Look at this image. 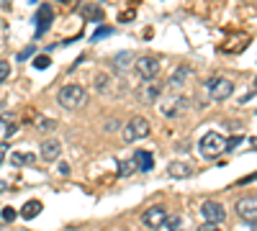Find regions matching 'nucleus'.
Returning <instances> with one entry per match:
<instances>
[{
  "mask_svg": "<svg viewBox=\"0 0 257 231\" xmlns=\"http://www.w3.org/2000/svg\"><path fill=\"white\" fill-rule=\"evenodd\" d=\"M52 21H54V11H52V6H39V11H36V16H34L36 36H44L47 29L52 26Z\"/></svg>",
  "mask_w": 257,
  "mask_h": 231,
  "instance_id": "obj_8",
  "label": "nucleus"
},
{
  "mask_svg": "<svg viewBox=\"0 0 257 231\" xmlns=\"http://www.w3.org/2000/svg\"><path fill=\"white\" fill-rule=\"evenodd\" d=\"M59 3H70V0H59Z\"/></svg>",
  "mask_w": 257,
  "mask_h": 231,
  "instance_id": "obj_32",
  "label": "nucleus"
},
{
  "mask_svg": "<svg viewBox=\"0 0 257 231\" xmlns=\"http://www.w3.org/2000/svg\"><path fill=\"white\" fill-rule=\"evenodd\" d=\"M198 152L206 157V159H216L226 152V136L216 134V131H208L206 136H201L198 141Z\"/></svg>",
  "mask_w": 257,
  "mask_h": 231,
  "instance_id": "obj_2",
  "label": "nucleus"
},
{
  "mask_svg": "<svg viewBox=\"0 0 257 231\" xmlns=\"http://www.w3.org/2000/svg\"><path fill=\"white\" fill-rule=\"evenodd\" d=\"M16 129H18V123H16L11 116H0V136L11 139V136L16 134Z\"/></svg>",
  "mask_w": 257,
  "mask_h": 231,
  "instance_id": "obj_16",
  "label": "nucleus"
},
{
  "mask_svg": "<svg viewBox=\"0 0 257 231\" xmlns=\"http://www.w3.org/2000/svg\"><path fill=\"white\" fill-rule=\"evenodd\" d=\"M62 154V144L57 139H44L41 141V159L44 162H57Z\"/></svg>",
  "mask_w": 257,
  "mask_h": 231,
  "instance_id": "obj_10",
  "label": "nucleus"
},
{
  "mask_svg": "<svg viewBox=\"0 0 257 231\" xmlns=\"http://www.w3.org/2000/svg\"><path fill=\"white\" fill-rule=\"evenodd\" d=\"M249 228H252V231H257V223H252V226H249Z\"/></svg>",
  "mask_w": 257,
  "mask_h": 231,
  "instance_id": "obj_31",
  "label": "nucleus"
},
{
  "mask_svg": "<svg viewBox=\"0 0 257 231\" xmlns=\"http://www.w3.org/2000/svg\"><path fill=\"white\" fill-rule=\"evenodd\" d=\"M41 208H44V205H41V200H29L24 208H21V216L31 221V218H36L41 213Z\"/></svg>",
  "mask_w": 257,
  "mask_h": 231,
  "instance_id": "obj_17",
  "label": "nucleus"
},
{
  "mask_svg": "<svg viewBox=\"0 0 257 231\" xmlns=\"http://www.w3.org/2000/svg\"><path fill=\"white\" fill-rule=\"evenodd\" d=\"M185 106H188L185 98H183V95H175L173 100H167L165 106H162V113H165L167 118H175V116H180V113L185 111Z\"/></svg>",
  "mask_w": 257,
  "mask_h": 231,
  "instance_id": "obj_11",
  "label": "nucleus"
},
{
  "mask_svg": "<svg viewBox=\"0 0 257 231\" xmlns=\"http://www.w3.org/2000/svg\"><path fill=\"white\" fill-rule=\"evenodd\" d=\"M85 18H93V21H100L103 18V11L98 6H88L85 8Z\"/></svg>",
  "mask_w": 257,
  "mask_h": 231,
  "instance_id": "obj_21",
  "label": "nucleus"
},
{
  "mask_svg": "<svg viewBox=\"0 0 257 231\" xmlns=\"http://www.w3.org/2000/svg\"><path fill=\"white\" fill-rule=\"evenodd\" d=\"M34 52H36V49H34V47H26V49H24V52H21V54H18V59H29V57H31V54H34Z\"/></svg>",
  "mask_w": 257,
  "mask_h": 231,
  "instance_id": "obj_27",
  "label": "nucleus"
},
{
  "mask_svg": "<svg viewBox=\"0 0 257 231\" xmlns=\"http://www.w3.org/2000/svg\"><path fill=\"white\" fill-rule=\"evenodd\" d=\"M6 157H8V144H0V164H3Z\"/></svg>",
  "mask_w": 257,
  "mask_h": 231,
  "instance_id": "obj_28",
  "label": "nucleus"
},
{
  "mask_svg": "<svg viewBox=\"0 0 257 231\" xmlns=\"http://www.w3.org/2000/svg\"><path fill=\"white\" fill-rule=\"evenodd\" d=\"M111 34V29H105V26H100L95 34H93V39H103V36H108Z\"/></svg>",
  "mask_w": 257,
  "mask_h": 231,
  "instance_id": "obj_26",
  "label": "nucleus"
},
{
  "mask_svg": "<svg viewBox=\"0 0 257 231\" xmlns=\"http://www.w3.org/2000/svg\"><path fill=\"white\" fill-rule=\"evenodd\" d=\"M252 146H254V149H257V136H254V139H252Z\"/></svg>",
  "mask_w": 257,
  "mask_h": 231,
  "instance_id": "obj_30",
  "label": "nucleus"
},
{
  "mask_svg": "<svg viewBox=\"0 0 257 231\" xmlns=\"http://www.w3.org/2000/svg\"><path fill=\"white\" fill-rule=\"evenodd\" d=\"M165 226H167L170 231H183V218H180V216H167Z\"/></svg>",
  "mask_w": 257,
  "mask_h": 231,
  "instance_id": "obj_19",
  "label": "nucleus"
},
{
  "mask_svg": "<svg viewBox=\"0 0 257 231\" xmlns=\"http://www.w3.org/2000/svg\"><path fill=\"white\" fill-rule=\"evenodd\" d=\"M8 75H11V65H8V62H3V59H0V85H3V82L8 80Z\"/></svg>",
  "mask_w": 257,
  "mask_h": 231,
  "instance_id": "obj_23",
  "label": "nucleus"
},
{
  "mask_svg": "<svg viewBox=\"0 0 257 231\" xmlns=\"http://www.w3.org/2000/svg\"><path fill=\"white\" fill-rule=\"evenodd\" d=\"M201 216L206 218V223H224V221H226L224 205L216 203V200H203V205H201Z\"/></svg>",
  "mask_w": 257,
  "mask_h": 231,
  "instance_id": "obj_7",
  "label": "nucleus"
},
{
  "mask_svg": "<svg viewBox=\"0 0 257 231\" xmlns=\"http://www.w3.org/2000/svg\"><path fill=\"white\" fill-rule=\"evenodd\" d=\"M206 88H208L211 100H226V98L234 93V82L226 80V77H211V80L206 82Z\"/></svg>",
  "mask_w": 257,
  "mask_h": 231,
  "instance_id": "obj_5",
  "label": "nucleus"
},
{
  "mask_svg": "<svg viewBox=\"0 0 257 231\" xmlns=\"http://www.w3.org/2000/svg\"><path fill=\"white\" fill-rule=\"evenodd\" d=\"M167 221V213L162 205H155V208H147V211L142 213V223L149 228V231H160Z\"/></svg>",
  "mask_w": 257,
  "mask_h": 231,
  "instance_id": "obj_6",
  "label": "nucleus"
},
{
  "mask_svg": "<svg viewBox=\"0 0 257 231\" xmlns=\"http://www.w3.org/2000/svg\"><path fill=\"white\" fill-rule=\"evenodd\" d=\"M132 162H134V167H137L139 172H149L155 167V157L149 154V152H134Z\"/></svg>",
  "mask_w": 257,
  "mask_h": 231,
  "instance_id": "obj_13",
  "label": "nucleus"
},
{
  "mask_svg": "<svg viewBox=\"0 0 257 231\" xmlns=\"http://www.w3.org/2000/svg\"><path fill=\"white\" fill-rule=\"evenodd\" d=\"M132 170H137L132 159H128V162H118V177H126L128 172H132Z\"/></svg>",
  "mask_w": 257,
  "mask_h": 231,
  "instance_id": "obj_22",
  "label": "nucleus"
},
{
  "mask_svg": "<svg viewBox=\"0 0 257 231\" xmlns=\"http://www.w3.org/2000/svg\"><path fill=\"white\" fill-rule=\"evenodd\" d=\"M237 213L239 218H244L247 223H254L257 221V198L254 195H247L237 203Z\"/></svg>",
  "mask_w": 257,
  "mask_h": 231,
  "instance_id": "obj_9",
  "label": "nucleus"
},
{
  "mask_svg": "<svg viewBox=\"0 0 257 231\" xmlns=\"http://www.w3.org/2000/svg\"><path fill=\"white\" fill-rule=\"evenodd\" d=\"M95 90L103 93V95L113 93V75H98L95 77Z\"/></svg>",
  "mask_w": 257,
  "mask_h": 231,
  "instance_id": "obj_15",
  "label": "nucleus"
},
{
  "mask_svg": "<svg viewBox=\"0 0 257 231\" xmlns=\"http://www.w3.org/2000/svg\"><path fill=\"white\" fill-rule=\"evenodd\" d=\"M57 103H59L62 108H67V111H80L85 103H88V93H85V88L77 85V82H70V85L59 88Z\"/></svg>",
  "mask_w": 257,
  "mask_h": 231,
  "instance_id": "obj_1",
  "label": "nucleus"
},
{
  "mask_svg": "<svg viewBox=\"0 0 257 231\" xmlns=\"http://www.w3.org/2000/svg\"><path fill=\"white\" fill-rule=\"evenodd\" d=\"M198 231H221V228H219V223H201Z\"/></svg>",
  "mask_w": 257,
  "mask_h": 231,
  "instance_id": "obj_25",
  "label": "nucleus"
},
{
  "mask_svg": "<svg viewBox=\"0 0 257 231\" xmlns=\"http://www.w3.org/2000/svg\"><path fill=\"white\" fill-rule=\"evenodd\" d=\"M134 70H137V75H139L144 82H152V80H157L162 65H160V59H157V57L144 54V57H139V59L134 62Z\"/></svg>",
  "mask_w": 257,
  "mask_h": 231,
  "instance_id": "obj_3",
  "label": "nucleus"
},
{
  "mask_svg": "<svg viewBox=\"0 0 257 231\" xmlns=\"http://www.w3.org/2000/svg\"><path fill=\"white\" fill-rule=\"evenodd\" d=\"M149 136V121L142 118V116H134L123 126V141L132 144V141H139V139H147Z\"/></svg>",
  "mask_w": 257,
  "mask_h": 231,
  "instance_id": "obj_4",
  "label": "nucleus"
},
{
  "mask_svg": "<svg viewBox=\"0 0 257 231\" xmlns=\"http://www.w3.org/2000/svg\"><path fill=\"white\" fill-rule=\"evenodd\" d=\"M167 175L175 177V180H185V177L193 175V167L188 162H170L167 164Z\"/></svg>",
  "mask_w": 257,
  "mask_h": 231,
  "instance_id": "obj_12",
  "label": "nucleus"
},
{
  "mask_svg": "<svg viewBox=\"0 0 257 231\" xmlns=\"http://www.w3.org/2000/svg\"><path fill=\"white\" fill-rule=\"evenodd\" d=\"M49 65H52V57H49V54H41V57L34 59V67H36V70H47Z\"/></svg>",
  "mask_w": 257,
  "mask_h": 231,
  "instance_id": "obj_20",
  "label": "nucleus"
},
{
  "mask_svg": "<svg viewBox=\"0 0 257 231\" xmlns=\"http://www.w3.org/2000/svg\"><path fill=\"white\" fill-rule=\"evenodd\" d=\"M6 190H8V182H6V180H0V193H6Z\"/></svg>",
  "mask_w": 257,
  "mask_h": 231,
  "instance_id": "obj_29",
  "label": "nucleus"
},
{
  "mask_svg": "<svg viewBox=\"0 0 257 231\" xmlns=\"http://www.w3.org/2000/svg\"><path fill=\"white\" fill-rule=\"evenodd\" d=\"M11 164H16V167L34 164V154H26V152H13V154H11Z\"/></svg>",
  "mask_w": 257,
  "mask_h": 231,
  "instance_id": "obj_18",
  "label": "nucleus"
},
{
  "mask_svg": "<svg viewBox=\"0 0 257 231\" xmlns=\"http://www.w3.org/2000/svg\"><path fill=\"white\" fill-rule=\"evenodd\" d=\"M160 93H162V88L157 85L155 80H152V82H147V85L139 90V95H142V103H155V100L160 98Z\"/></svg>",
  "mask_w": 257,
  "mask_h": 231,
  "instance_id": "obj_14",
  "label": "nucleus"
},
{
  "mask_svg": "<svg viewBox=\"0 0 257 231\" xmlns=\"http://www.w3.org/2000/svg\"><path fill=\"white\" fill-rule=\"evenodd\" d=\"M16 208H3V213H0V218H3L6 223H11V221H16Z\"/></svg>",
  "mask_w": 257,
  "mask_h": 231,
  "instance_id": "obj_24",
  "label": "nucleus"
}]
</instances>
